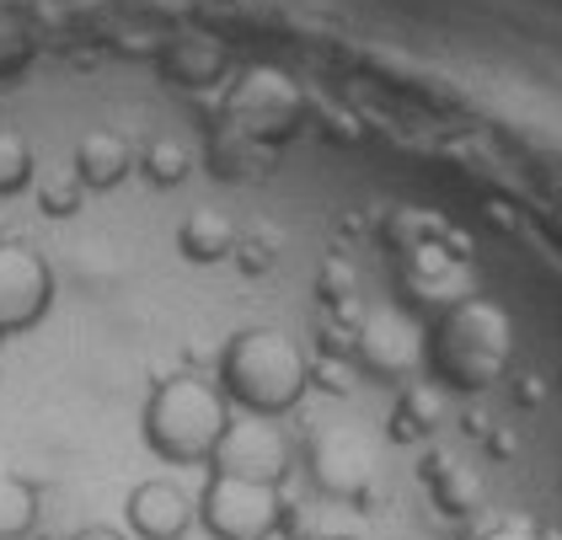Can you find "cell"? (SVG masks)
Returning <instances> with one entry per match:
<instances>
[{"label":"cell","instance_id":"cell-15","mask_svg":"<svg viewBox=\"0 0 562 540\" xmlns=\"http://www.w3.org/2000/svg\"><path fill=\"white\" fill-rule=\"evenodd\" d=\"M33 182V145L11 128H0V199L22 193Z\"/></svg>","mask_w":562,"mask_h":540},{"label":"cell","instance_id":"cell-2","mask_svg":"<svg viewBox=\"0 0 562 540\" xmlns=\"http://www.w3.org/2000/svg\"><path fill=\"white\" fill-rule=\"evenodd\" d=\"M231 402L215 380L199 374H172L150 391L145 402V445L172 465H210L231 428Z\"/></svg>","mask_w":562,"mask_h":540},{"label":"cell","instance_id":"cell-9","mask_svg":"<svg viewBox=\"0 0 562 540\" xmlns=\"http://www.w3.org/2000/svg\"><path fill=\"white\" fill-rule=\"evenodd\" d=\"M210 471L247 476V482H273L279 487L284 471H290V445H284V434H279L273 417H231Z\"/></svg>","mask_w":562,"mask_h":540},{"label":"cell","instance_id":"cell-22","mask_svg":"<svg viewBox=\"0 0 562 540\" xmlns=\"http://www.w3.org/2000/svg\"><path fill=\"white\" fill-rule=\"evenodd\" d=\"M327 540H359V536H327Z\"/></svg>","mask_w":562,"mask_h":540},{"label":"cell","instance_id":"cell-20","mask_svg":"<svg viewBox=\"0 0 562 540\" xmlns=\"http://www.w3.org/2000/svg\"><path fill=\"white\" fill-rule=\"evenodd\" d=\"M38 540H124L113 525H87V530H76V536H38Z\"/></svg>","mask_w":562,"mask_h":540},{"label":"cell","instance_id":"cell-3","mask_svg":"<svg viewBox=\"0 0 562 540\" xmlns=\"http://www.w3.org/2000/svg\"><path fill=\"white\" fill-rule=\"evenodd\" d=\"M504 364H509V316L498 300H482V294L456 300L429 333L424 370L456 391H482Z\"/></svg>","mask_w":562,"mask_h":540},{"label":"cell","instance_id":"cell-14","mask_svg":"<svg viewBox=\"0 0 562 540\" xmlns=\"http://www.w3.org/2000/svg\"><path fill=\"white\" fill-rule=\"evenodd\" d=\"M429 493H434V503H439V514H472L482 482H476L472 465L439 455V460H429Z\"/></svg>","mask_w":562,"mask_h":540},{"label":"cell","instance_id":"cell-18","mask_svg":"<svg viewBox=\"0 0 562 540\" xmlns=\"http://www.w3.org/2000/svg\"><path fill=\"white\" fill-rule=\"evenodd\" d=\"M27 54H33V43L27 33L11 22V16H0V76H11V70H22L27 65Z\"/></svg>","mask_w":562,"mask_h":540},{"label":"cell","instance_id":"cell-13","mask_svg":"<svg viewBox=\"0 0 562 540\" xmlns=\"http://www.w3.org/2000/svg\"><path fill=\"white\" fill-rule=\"evenodd\" d=\"M38 530V487L16 471H0V540H27Z\"/></svg>","mask_w":562,"mask_h":540},{"label":"cell","instance_id":"cell-10","mask_svg":"<svg viewBox=\"0 0 562 540\" xmlns=\"http://www.w3.org/2000/svg\"><path fill=\"white\" fill-rule=\"evenodd\" d=\"M124 519H130V530L139 540H182L193 530V519H199V503L188 498L177 482H139L124 503Z\"/></svg>","mask_w":562,"mask_h":540},{"label":"cell","instance_id":"cell-7","mask_svg":"<svg viewBox=\"0 0 562 540\" xmlns=\"http://www.w3.org/2000/svg\"><path fill=\"white\" fill-rule=\"evenodd\" d=\"M353 348H359V359H364V370L370 374H386V380H413V374L424 370V359H429V333L407 316V311H370V316H359V333H353Z\"/></svg>","mask_w":562,"mask_h":540},{"label":"cell","instance_id":"cell-5","mask_svg":"<svg viewBox=\"0 0 562 540\" xmlns=\"http://www.w3.org/2000/svg\"><path fill=\"white\" fill-rule=\"evenodd\" d=\"M225 113H231V124L241 139H252V145H273V139H290L295 128H301V86L290 81V76H279V70H247L241 81L231 86V97H225Z\"/></svg>","mask_w":562,"mask_h":540},{"label":"cell","instance_id":"cell-21","mask_svg":"<svg viewBox=\"0 0 562 540\" xmlns=\"http://www.w3.org/2000/svg\"><path fill=\"white\" fill-rule=\"evenodd\" d=\"M482 540H541L530 525H498V530H487Z\"/></svg>","mask_w":562,"mask_h":540},{"label":"cell","instance_id":"cell-11","mask_svg":"<svg viewBox=\"0 0 562 540\" xmlns=\"http://www.w3.org/2000/svg\"><path fill=\"white\" fill-rule=\"evenodd\" d=\"M134 167V150L124 134H113V128H91L81 134V145H76V177H81V188H97V193H108V188H119Z\"/></svg>","mask_w":562,"mask_h":540},{"label":"cell","instance_id":"cell-17","mask_svg":"<svg viewBox=\"0 0 562 540\" xmlns=\"http://www.w3.org/2000/svg\"><path fill=\"white\" fill-rule=\"evenodd\" d=\"M311 385H322V391H333V396H348V391H353V359H338V353L311 359Z\"/></svg>","mask_w":562,"mask_h":540},{"label":"cell","instance_id":"cell-16","mask_svg":"<svg viewBox=\"0 0 562 540\" xmlns=\"http://www.w3.org/2000/svg\"><path fill=\"white\" fill-rule=\"evenodd\" d=\"M139 161H145V177H150L156 188H172V182H182V177H188V150H182V145H172V139H156V145H150Z\"/></svg>","mask_w":562,"mask_h":540},{"label":"cell","instance_id":"cell-23","mask_svg":"<svg viewBox=\"0 0 562 540\" xmlns=\"http://www.w3.org/2000/svg\"><path fill=\"white\" fill-rule=\"evenodd\" d=\"M0 342H5V333H0Z\"/></svg>","mask_w":562,"mask_h":540},{"label":"cell","instance_id":"cell-1","mask_svg":"<svg viewBox=\"0 0 562 540\" xmlns=\"http://www.w3.org/2000/svg\"><path fill=\"white\" fill-rule=\"evenodd\" d=\"M215 385L247 417H284L311 391V359L284 327H247L225 342Z\"/></svg>","mask_w":562,"mask_h":540},{"label":"cell","instance_id":"cell-8","mask_svg":"<svg viewBox=\"0 0 562 540\" xmlns=\"http://www.w3.org/2000/svg\"><path fill=\"white\" fill-rule=\"evenodd\" d=\"M54 305V273L33 247L5 241L0 247V333H27L38 327Z\"/></svg>","mask_w":562,"mask_h":540},{"label":"cell","instance_id":"cell-19","mask_svg":"<svg viewBox=\"0 0 562 540\" xmlns=\"http://www.w3.org/2000/svg\"><path fill=\"white\" fill-rule=\"evenodd\" d=\"M38 204H44V214H76V204H81V177L70 171V177H59V182H44Z\"/></svg>","mask_w":562,"mask_h":540},{"label":"cell","instance_id":"cell-6","mask_svg":"<svg viewBox=\"0 0 562 540\" xmlns=\"http://www.w3.org/2000/svg\"><path fill=\"white\" fill-rule=\"evenodd\" d=\"M375 465H381L375 439L359 423H333L311 439V476L333 498H364L375 482Z\"/></svg>","mask_w":562,"mask_h":540},{"label":"cell","instance_id":"cell-12","mask_svg":"<svg viewBox=\"0 0 562 540\" xmlns=\"http://www.w3.org/2000/svg\"><path fill=\"white\" fill-rule=\"evenodd\" d=\"M177 247L188 262H225L236 251V225L220 214V209H193L182 225H177Z\"/></svg>","mask_w":562,"mask_h":540},{"label":"cell","instance_id":"cell-4","mask_svg":"<svg viewBox=\"0 0 562 540\" xmlns=\"http://www.w3.org/2000/svg\"><path fill=\"white\" fill-rule=\"evenodd\" d=\"M199 525L215 540H273L284 530V498L273 482L210 471L204 498H199Z\"/></svg>","mask_w":562,"mask_h":540}]
</instances>
